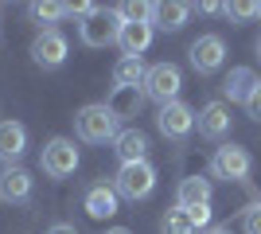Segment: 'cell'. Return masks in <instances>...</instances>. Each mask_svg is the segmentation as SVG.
Here are the masks:
<instances>
[{
	"label": "cell",
	"instance_id": "19",
	"mask_svg": "<svg viewBox=\"0 0 261 234\" xmlns=\"http://www.w3.org/2000/svg\"><path fill=\"white\" fill-rule=\"evenodd\" d=\"M253 86H257V74H253L250 67H234L226 74V82H222V94H226L230 101H242V106H246V98L253 94Z\"/></svg>",
	"mask_w": 261,
	"mask_h": 234
},
{
	"label": "cell",
	"instance_id": "13",
	"mask_svg": "<svg viewBox=\"0 0 261 234\" xmlns=\"http://www.w3.org/2000/svg\"><path fill=\"white\" fill-rule=\"evenodd\" d=\"M113 152L121 156V164H141V160H148V137L141 129H121L113 137Z\"/></svg>",
	"mask_w": 261,
	"mask_h": 234
},
{
	"label": "cell",
	"instance_id": "31",
	"mask_svg": "<svg viewBox=\"0 0 261 234\" xmlns=\"http://www.w3.org/2000/svg\"><path fill=\"white\" fill-rule=\"evenodd\" d=\"M257 59H261V39H257Z\"/></svg>",
	"mask_w": 261,
	"mask_h": 234
},
{
	"label": "cell",
	"instance_id": "25",
	"mask_svg": "<svg viewBox=\"0 0 261 234\" xmlns=\"http://www.w3.org/2000/svg\"><path fill=\"white\" fill-rule=\"evenodd\" d=\"M242 230H246V234H261V203L246 207V219H242Z\"/></svg>",
	"mask_w": 261,
	"mask_h": 234
},
{
	"label": "cell",
	"instance_id": "12",
	"mask_svg": "<svg viewBox=\"0 0 261 234\" xmlns=\"http://www.w3.org/2000/svg\"><path fill=\"white\" fill-rule=\"evenodd\" d=\"M152 43V23H121V35H117V47H121V59H141Z\"/></svg>",
	"mask_w": 261,
	"mask_h": 234
},
{
	"label": "cell",
	"instance_id": "17",
	"mask_svg": "<svg viewBox=\"0 0 261 234\" xmlns=\"http://www.w3.org/2000/svg\"><path fill=\"white\" fill-rule=\"evenodd\" d=\"M86 215L90 219H109V215H117V191L109 188V184H94L86 191Z\"/></svg>",
	"mask_w": 261,
	"mask_h": 234
},
{
	"label": "cell",
	"instance_id": "5",
	"mask_svg": "<svg viewBox=\"0 0 261 234\" xmlns=\"http://www.w3.org/2000/svg\"><path fill=\"white\" fill-rule=\"evenodd\" d=\"M78 35H82V43H86V47H109V43H117V35H121V16H117V8H98V12H90L86 20L78 23Z\"/></svg>",
	"mask_w": 261,
	"mask_h": 234
},
{
	"label": "cell",
	"instance_id": "4",
	"mask_svg": "<svg viewBox=\"0 0 261 234\" xmlns=\"http://www.w3.org/2000/svg\"><path fill=\"white\" fill-rule=\"evenodd\" d=\"M179 86H184V74H179L175 63H156V67H148V74H144V98L160 101V106L179 101Z\"/></svg>",
	"mask_w": 261,
	"mask_h": 234
},
{
	"label": "cell",
	"instance_id": "2",
	"mask_svg": "<svg viewBox=\"0 0 261 234\" xmlns=\"http://www.w3.org/2000/svg\"><path fill=\"white\" fill-rule=\"evenodd\" d=\"M156 188V168L148 164V160H141V164H121V172L113 176V191H117V199H148Z\"/></svg>",
	"mask_w": 261,
	"mask_h": 234
},
{
	"label": "cell",
	"instance_id": "23",
	"mask_svg": "<svg viewBox=\"0 0 261 234\" xmlns=\"http://www.w3.org/2000/svg\"><path fill=\"white\" fill-rule=\"evenodd\" d=\"M222 12H226L234 23H246V20H257L261 16V4H250V0H238V4H222Z\"/></svg>",
	"mask_w": 261,
	"mask_h": 234
},
{
	"label": "cell",
	"instance_id": "29",
	"mask_svg": "<svg viewBox=\"0 0 261 234\" xmlns=\"http://www.w3.org/2000/svg\"><path fill=\"white\" fill-rule=\"evenodd\" d=\"M207 234H234V230H230V226H211Z\"/></svg>",
	"mask_w": 261,
	"mask_h": 234
},
{
	"label": "cell",
	"instance_id": "15",
	"mask_svg": "<svg viewBox=\"0 0 261 234\" xmlns=\"http://www.w3.org/2000/svg\"><path fill=\"white\" fill-rule=\"evenodd\" d=\"M187 16H191V4H179V0H164V4H152V28H160V32H179L187 23Z\"/></svg>",
	"mask_w": 261,
	"mask_h": 234
},
{
	"label": "cell",
	"instance_id": "22",
	"mask_svg": "<svg viewBox=\"0 0 261 234\" xmlns=\"http://www.w3.org/2000/svg\"><path fill=\"white\" fill-rule=\"evenodd\" d=\"M117 16H121V23H148L152 20V4L125 0V4H117Z\"/></svg>",
	"mask_w": 261,
	"mask_h": 234
},
{
	"label": "cell",
	"instance_id": "7",
	"mask_svg": "<svg viewBox=\"0 0 261 234\" xmlns=\"http://www.w3.org/2000/svg\"><path fill=\"white\" fill-rule=\"evenodd\" d=\"M66 55H70V43H66V35L59 28H43V32L32 39V63L43 70H55L63 67Z\"/></svg>",
	"mask_w": 261,
	"mask_h": 234
},
{
	"label": "cell",
	"instance_id": "11",
	"mask_svg": "<svg viewBox=\"0 0 261 234\" xmlns=\"http://www.w3.org/2000/svg\"><path fill=\"white\" fill-rule=\"evenodd\" d=\"M0 199L4 203H28L32 199V172L20 164H12L0 172Z\"/></svg>",
	"mask_w": 261,
	"mask_h": 234
},
{
	"label": "cell",
	"instance_id": "1",
	"mask_svg": "<svg viewBox=\"0 0 261 234\" xmlns=\"http://www.w3.org/2000/svg\"><path fill=\"white\" fill-rule=\"evenodd\" d=\"M117 125L121 121L109 113L106 101H90V106H82V110L74 113V133H78V141H86V145H106V141H113V137L121 133Z\"/></svg>",
	"mask_w": 261,
	"mask_h": 234
},
{
	"label": "cell",
	"instance_id": "24",
	"mask_svg": "<svg viewBox=\"0 0 261 234\" xmlns=\"http://www.w3.org/2000/svg\"><path fill=\"white\" fill-rule=\"evenodd\" d=\"M32 16L43 20V23H55V20L66 16V4H43V0H39V4H32Z\"/></svg>",
	"mask_w": 261,
	"mask_h": 234
},
{
	"label": "cell",
	"instance_id": "30",
	"mask_svg": "<svg viewBox=\"0 0 261 234\" xmlns=\"http://www.w3.org/2000/svg\"><path fill=\"white\" fill-rule=\"evenodd\" d=\"M106 234H129V230H125V226H113V230H106Z\"/></svg>",
	"mask_w": 261,
	"mask_h": 234
},
{
	"label": "cell",
	"instance_id": "6",
	"mask_svg": "<svg viewBox=\"0 0 261 234\" xmlns=\"http://www.w3.org/2000/svg\"><path fill=\"white\" fill-rule=\"evenodd\" d=\"M250 168H253V160H250V152H246L242 145H218L215 156H211V176L215 179L242 184V179L250 176Z\"/></svg>",
	"mask_w": 261,
	"mask_h": 234
},
{
	"label": "cell",
	"instance_id": "3",
	"mask_svg": "<svg viewBox=\"0 0 261 234\" xmlns=\"http://www.w3.org/2000/svg\"><path fill=\"white\" fill-rule=\"evenodd\" d=\"M39 168H43V176H51V179L74 176V168H78L74 141H70V137H51L43 145V152H39Z\"/></svg>",
	"mask_w": 261,
	"mask_h": 234
},
{
	"label": "cell",
	"instance_id": "26",
	"mask_svg": "<svg viewBox=\"0 0 261 234\" xmlns=\"http://www.w3.org/2000/svg\"><path fill=\"white\" fill-rule=\"evenodd\" d=\"M187 215H191V223H195V230L211 226V203H203V207H187Z\"/></svg>",
	"mask_w": 261,
	"mask_h": 234
},
{
	"label": "cell",
	"instance_id": "20",
	"mask_svg": "<svg viewBox=\"0 0 261 234\" xmlns=\"http://www.w3.org/2000/svg\"><path fill=\"white\" fill-rule=\"evenodd\" d=\"M144 74H148V67H144L141 59H121L117 67H113V82L121 90H144Z\"/></svg>",
	"mask_w": 261,
	"mask_h": 234
},
{
	"label": "cell",
	"instance_id": "16",
	"mask_svg": "<svg viewBox=\"0 0 261 234\" xmlns=\"http://www.w3.org/2000/svg\"><path fill=\"white\" fill-rule=\"evenodd\" d=\"M211 179L207 176H184L179 179V191H175V207H203L211 203Z\"/></svg>",
	"mask_w": 261,
	"mask_h": 234
},
{
	"label": "cell",
	"instance_id": "27",
	"mask_svg": "<svg viewBox=\"0 0 261 234\" xmlns=\"http://www.w3.org/2000/svg\"><path fill=\"white\" fill-rule=\"evenodd\" d=\"M246 113H250V117H257V121H261V82H257V86H253V94H250V98H246Z\"/></svg>",
	"mask_w": 261,
	"mask_h": 234
},
{
	"label": "cell",
	"instance_id": "9",
	"mask_svg": "<svg viewBox=\"0 0 261 234\" xmlns=\"http://www.w3.org/2000/svg\"><path fill=\"white\" fill-rule=\"evenodd\" d=\"M222 63H226V43H222V35H199L195 43H191V67H195L199 74H215Z\"/></svg>",
	"mask_w": 261,
	"mask_h": 234
},
{
	"label": "cell",
	"instance_id": "21",
	"mask_svg": "<svg viewBox=\"0 0 261 234\" xmlns=\"http://www.w3.org/2000/svg\"><path fill=\"white\" fill-rule=\"evenodd\" d=\"M160 230L164 234H195V223H191L187 207H172V211L160 219Z\"/></svg>",
	"mask_w": 261,
	"mask_h": 234
},
{
	"label": "cell",
	"instance_id": "14",
	"mask_svg": "<svg viewBox=\"0 0 261 234\" xmlns=\"http://www.w3.org/2000/svg\"><path fill=\"white\" fill-rule=\"evenodd\" d=\"M23 152H28V129L20 121H0V160L12 168Z\"/></svg>",
	"mask_w": 261,
	"mask_h": 234
},
{
	"label": "cell",
	"instance_id": "10",
	"mask_svg": "<svg viewBox=\"0 0 261 234\" xmlns=\"http://www.w3.org/2000/svg\"><path fill=\"white\" fill-rule=\"evenodd\" d=\"M195 125H199V137H207V141H222V137L230 133V110H226V101H207V106L195 113Z\"/></svg>",
	"mask_w": 261,
	"mask_h": 234
},
{
	"label": "cell",
	"instance_id": "8",
	"mask_svg": "<svg viewBox=\"0 0 261 234\" xmlns=\"http://www.w3.org/2000/svg\"><path fill=\"white\" fill-rule=\"evenodd\" d=\"M156 129H160L168 141H184V137L195 129V110H191L187 101L160 106V113H156Z\"/></svg>",
	"mask_w": 261,
	"mask_h": 234
},
{
	"label": "cell",
	"instance_id": "18",
	"mask_svg": "<svg viewBox=\"0 0 261 234\" xmlns=\"http://www.w3.org/2000/svg\"><path fill=\"white\" fill-rule=\"evenodd\" d=\"M141 101H144V90H121V86H113V94L106 98V106H109V113H113L117 121H125V117H137V113H141Z\"/></svg>",
	"mask_w": 261,
	"mask_h": 234
},
{
	"label": "cell",
	"instance_id": "28",
	"mask_svg": "<svg viewBox=\"0 0 261 234\" xmlns=\"http://www.w3.org/2000/svg\"><path fill=\"white\" fill-rule=\"evenodd\" d=\"M47 234H78V230H74V226H70V223H55V226H51V230H47Z\"/></svg>",
	"mask_w": 261,
	"mask_h": 234
}]
</instances>
